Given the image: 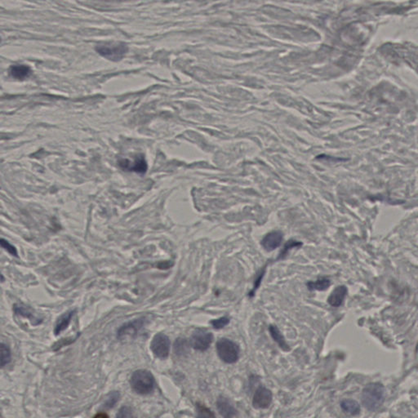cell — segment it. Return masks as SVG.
Here are the masks:
<instances>
[{
    "label": "cell",
    "mask_w": 418,
    "mask_h": 418,
    "mask_svg": "<svg viewBox=\"0 0 418 418\" xmlns=\"http://www.w3.org/2000/svg\"><path fill=\"white\" fill-rule=\"evenodd\" d=\"M13 309H14L15 314L30 319L33 325H38V324L42 323V318L35 315L33 309H30V307H25L22 304H15L13 307Z\"/></svg>",
    "instance_id": "cell-12"
},
{
    "label": "cell",
    "mask_w": 418,
    "mask_h": 418,
    "mask_svg": "<svg viewBox=\"0 0 418 418\" xmlns=\"http://www.w3.org/2000/svg\"><path fill=\"white\" fill-rule=\"evenodd\" d=\"M11 361V351L4 343L1 344V366L2 368L9 364Z\"/></svg>",
    "instance_id": "cell-21"
},
{
    "label": "cell",
    "mask_w": 418,
    "mask_h": 418,
    "mask_svg": "<svg viewBox=\"0 0 418 418\" xmlns=\"http://www.w3.org/2000/svg\"><path fill=\"white\" fill-rule=\"evenodd\" d=\"M217 408L220 415L224 418H234L237 414V410L231 402L224 396H220L217 400Z\"/></svg>",
    "instance_id": "cell-11"
},
{
    "label": "cell",
    "mask_w": 418,
    "mask_h": 418,
    "mask_svg": "<svg viewBox=\"0 0 418 418\" xmlns=\"http://www.w3.org/2000/svg\"><path fill=\"white\" fill-rule=\"evenodd\" d=\"M302 242H297V241H295V240H290L285 245V247H284V249L282 250V252L280 253V255L279 256V258H285V256L287 254V252L289 251L290 249H292V247H298V246H302Z\"/></svg>",
    "instance_id": "cell-25"
},
{
    "label": "cell",
    "mask_w": 418,
    "mask_h": 418,
    "mask_svg": "<svg viewBox=\"0 0 418 418\" xmlns=\"http://www.w3.org/2000/svg\"><path fill=\"white\" fill-rule=\"evenodd\" d=\"M10 74L17 79H24L30 76L31 69L25 65H16L10 68Z\"/></svg>",
    "instance_id": "cell-15"
},
{
    "label": "cell",
    "mask_w": 418,
    "mask_h": 418,
    "mask_svg": "<svg viewBox=\"0 0 418 418\" xmlns=\"http://www.w3.org/2000/svg\"><path fill=\"white\" fill-rule=\"evenodd\" d=\"M283 238H284V235L281 231H272V232L268 233L267 235L263 238L261 243L265 251L271 252L273 250L280 247L282 243Z\"/></svg>",
    "instance_id": "cell-10"
},
{
    "label": "cell",
    "mask_w": 418,
    "mask_h": 418,
    "mask_svg": "<svg viewBox=\"0 0 418 418\" xmlns=\"http://www.w3.org/2000/svg\"><path fill=\"white\" fill-rule=\"evenodd\" d=\"M215 329H221L230 323V319L228 317H221L220 319H213L210 322Z\"/></svg>",
    "instance_id": "cell-24"
},
{
    "label": "cell",
    "mask_w": 418,
    "mask_h": 418,
    "mask_svg": "<svg viewBox=\"0 0 418 418\" xmlns=\"http://www.w3.org/2000/svg\"><path fill=\"white\" fill-rule=\"evenodd\" d=\"M272 392L264 386H260L257 389L253 398V406L254 408L265 409L270 407L272 402Z\"/></svg>",
    "instance_id": "cell-8"
},
{
    "label": "cell",
    "mask_w": 418,
    "mask_h": 418,
    "mask_svg": "<svg viewBox=\"0 0 418 418\" xmlns=\"http://www.w3.org/2000/svg\"><path fill=\"white\" fill-rule=\"evenodd\" d=\"M385 388L382 384L374 382L367 385L363 390L362 401L364 407L369 411H376L383 403Z\"/></svg>",
    "instance_id": "cell-1"
},
{
    "label": "cell",
    "mask_w": 418,
    "mask_h": 418,
    "mask_svg": "<svg viewBox=\"0 0 418 418\" xmlns=\"http://www.w3.org/2000/svg\"><path fill=\"white\" fill-rule=\"evenodd\" d=\"M74 311L70 310V311L66 312L65 314H62L58 318L55 325L54 333L55 335H59L62 333V331H65L69 325V323L71 321L72 317L74 314Z\"/></svg>",
    "instance_id": "cell-14"
},
{
    "label": "cell",
    "mask_w": 418,
    "mask_h": 418,
    "mask_svg": "<svg viewBox=\"0 0 418 418\" xmlns=\"http://www.w3.org/2000/svg\"><path fill=\"white\" fill-rule=\"evenodd\" d=\"M331 285V281L328 278H322L314 282L307 283V287L310 291H325Z\"/></svg>",
    "instance_id": "cell-18"
},
{
    "label": "cell",
    "mask_w": 418,
    "mask_h": 418,
    "mask_svg": "<svg viewBox=\"0 0 418 418\" xmlns=\"http://www.w3.org/2000/svg\"><path fill=\"white\" fill-rule=\"evenodd\" d=\"M132 388L140 395H148L154 388V378L153 375L147 371L140 369L134 372L130 380Z\"/></svg>",
    "instance_id": "cell-3"
},
{
    "label": "cell",
    "mask_w": 418,
    "mask_h": 418,
    "mask_svg": "<svg viewBox=\"0 0 418 418\" xmlns=\"http://www.w3.org/2000/svg\"><path fill=\"white\" fill-rule=\"evenodd\" d=\"M0 243H1V247L4 248L8 253H10L11 255L18 258V250H17V248L13 244H11L10 242L4 240V239H1Z\"/></svg>",
    "instance_id": "cell-23"
},
{
    "label": "cell",
    "mask_w": 418,
    "mask_h": 418,
    "mask_svg": "<svg viewBox=\"0 0 418 418\" xmlns=\"http://www.w3.org/2000/svg\"><path fill=\"white\" fill-rule=\"evenodd\" d=\"M174 350L176 354L181 355V354H186V352H188L189 344L187 341L183 338H178L176 340L174 345Z\"/></svg>",
    "instance_id": "cell-20"
},
{
    "label": "cell",
    "mask_w": 418,
    "mask_h": 418,
    "mask_svg": "<svg viewBox=\"0 0 418 418\" xmlns=\"http://www.w3.org/2000/svg\"><path fill=\"white\" fill-rule=\"evenodd\" d=\"M213 341V335L207 329H198L194 331L190 339V345L194 349L205 352L210 347Z\"/></svg>",
    "instance_id": "cell-5"
},
{
    "label": "cell",
    "mask_w": 418,
    "mask_h": 418,
    "mask_svg": "<svg viewBox=\"0 0 418 418\" xmlns=\"http://www.w3.org/2000/svg\"><path fill=\"white\" fill-rule=\"evenodd\" d=\"M151 349L154 354L159 359H166L170 351V340L163 333L156 334L151 343Z\"/></svg>",
    "instance_id": "cell-7"
},
{
    "label": "cell",
    "mask_w": 418,
    "mask_h": 418,
    "mask_svg": "<svg viewBox=\"0 0 418 418\" xmlns=\"http://www.w3.org/2000/svg\"><path fill=\"white\" fill-rule=\"evenodd\" d=\"M269 330H270V335H271L273 339L275 340V342H277V344L280 346V348L283 351H285V352L290 351V347H288L287 342H285V337H283L282 334L278 329L277 327L275 326V325H270Z\"/></svg>",
    "instance_id": "cell-17"
},
{
    "label": "cell",
    "mask_w": 418,
    "mask_h": 418,
    "mask_svg": "<svg viewBox=\"0 0 418 418\" xmlns=\"http://www.w3.org/2000/svg\"><path fill=\"white\" fill-rule=\"evenodd\" d=\"M347 294V287L346 286H338L332 291L328 298V303L333 307H339L344 302Z\"/></svg>",
    "instance_id": "cell-13"
},
{
    "label": "cell",
    "mask_w": 418,
    "mask_h": 418,
    "mask_svg": "<svg viewBox=\"0 0 418 418\" xmlns=\"http://www.w3.org/2000/svg\"><path fill=\"white\" fill-rule=\"evenodd\" d=\"M96 51L109 61L119 62L126 55L129 47L122 42L101 43L96 46Z\"/></svg>",
    "instance_id": "cell-2"
},
{
    "label": "cell",
    "mask_w": 418,
    "mask_h": 418,
    "mask_svg": "<svg viewBox=\"0 0 418 418\" xmlns=\"http://www.w3.org/2000/svg\"><path fill=\"white\" fill-rule=\"evenodd\" d=\"M118 164L124 171L134 172L136 174H146L148 169L147 162L144 154H137L132 160L129 158H119Z\"/></svg>",
    "instance_id": "cell-6"
},
{
    "label": "cell",
    "mask_w": 418,
    "mask_h": 418,
    "mask_svg": "<svg viewBox=\"0 0 418 418\" xmlns=\"http://www.w3.org/2000/svg\"><path fill=\"white\" fill-rule=\"evenodd\" d=\"M116 418H136V415L131 407L124 406L119 409Z\"/></svg>",
    "instance_id": "cell-22"
},
{
    "label": "cell",
    "mask_w": 418,
    "mask_h": 418,
    "mask_svg": "<svg viewBox=\"0 0 418 418\" xmlns=\"http://www.w3.org/2000/svg\"><path fill=\"white\" fill-rule=\"evenodd\" d=\"M119 394L117 392L110 394V397L107 399V406L108 408H111L119 400Z\"/></svg>",
    "instance_id": "cell-26"
},
{
    "label": "cell",
    "mask_w": 418,
    "mask_h": 418,
    "mask_svg": "<svg viewBox=\"0 0 418 418\" xmlns=\"http://www.w3.org/2000/svg\"><path fill=\"white\" fill-rule=\"evenodd\" d=\"M341 408L342 410L344 411L345 413L349 414V415H357L360 412V406L359 403L356 400L347 398L344 399L341 402Z\"/></svg>",
    "instance_id": "cell-16"
},
{
    "label": "cell",
    "mask_w": 418,
    "mask_h": 418,
    "mask_svg": "<svg viewBox=\"0 0 418 418\" xmlns=\"http://www.w3.org/2000/svg\"><path fill=\"white\" fill-rule=\"evenodd\" d=\"M196 411L197 418H217L213 411L202 403H196Z\"/></svg>",
    "instance_id": "cell-19"
},
{
    "label": "cell",
    "mask_w": 418,
    "mask_h": 418,
    "mask_svg": "<svg viewBox=\"0 0 418 418\" xmlns=\"http://www.w3.org/2000/svg\"><path fill=\"white\" fill-rule=\"evenodd\" d=\"M145 323H146L145 318H139L126 323L119 329V331L117 332V336L119 339L128 337H134L142 329Z\"/></svg>",
    "instance_id": "cell-9"
},
{
    "label": "cell",
    "mask_w": 418,
    "mask_h": 418,
    "mask_svg": "<svg viewBox=\"0 0 418 418\" xmlns=\"http://www.w3.org/2000/svg\"><path fill=\"white\" fill-rule=\"evenodd\" d=\"M93 418H109L107 413H97V415L95 416Z\"/></svg>",
    "instance_id": "cell-27"
},
{
    "label": "cell",
    "mask_w": 418,
    "mask_h": 418,
    "mask_svg": "<svg viewBox=\"0 0 418 418\" xmlns=\"http://www.w3.org/2000/svg\"><path fill=\"white\" fill-rule=\"evenodd\" d=\"M218 355L225 364H235L240 357V347L227 338H220L216 345Z\"/></svg>",
    "instance_id": "cell-4"
}]
</instances>
